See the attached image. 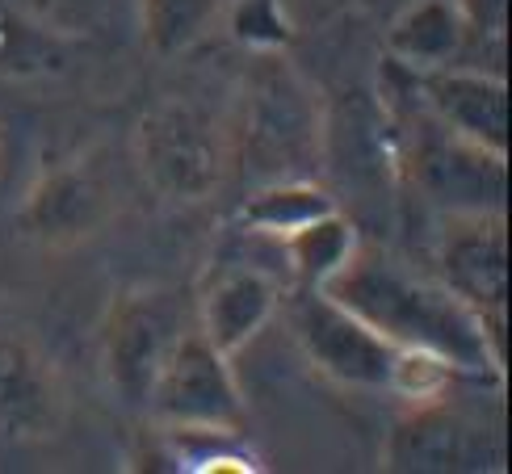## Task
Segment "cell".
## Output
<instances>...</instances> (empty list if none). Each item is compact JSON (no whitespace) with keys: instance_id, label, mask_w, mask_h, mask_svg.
I'll return each mask as SVG.
<instances>
[{"instance_id":"obj_1","label":"cell","mask_w":512,"mask_h":474,"mask_svg":"<svg viewBox=\"0 0 512 474\" xmlns=\"http://www.w3.org/2000/svg\"><path fill=\"white\" fill-rule=\"evenodd\" d=\"M324 290L399 349L445 357L454 370L479 382L504 378V353L492 344L479 315L441 277L403 265L391 252L357 244L353 261Z\"/></svg>"},{"instance_id":"obj_10","label":"cell","mask_w":512,"mask_h":474,"mask_svg":"<svg viewBox=\"0 0 512 474\" xmlns=\"http://www.w3.org/2000/svg\"><path fill=\"white\" fill-rule=\"evenodd\" d=\"M282 298L286 290L273 273L244 261H219L194 294V323L215 349L231 357L269 328V319L282 311Z\"/></svg>"},{"instance_id":"obj_17","label":"cell","mask_w":512,"mask_h":474,"mask_svg":"<svg viewBox=\"0 0 512 474\" xmlns=\"http://www.w3.org/2000/svg\"><path fill=\"white\" fill-rule=\"evenodd\" d=\"M227 34L252 55H277L298 38V21L286 0H231Z\"/></svg>"},{"instance_id":"obj_6","label":"cell","mask_w":512,"mask_h":474,"mask_svg":"<svg viewBox=\"0 0 512 474\" xmlns=\"http://www.w3.org/2000/svg\"><path fill=\"white\" fill-rule=\"evenodd\" d=\"M290 336L298 349L328 382L345 391H387L399 365V344L374 332L366 319H357L349 307H340L328 290L298 286V294L282 298Z\"/></svg>"},{"instance_id":"obj_8","label":"cell","mask_w":512,"mask_h":474,"mask_svg":"<svg viewBox=\"0 0 512 474\" xmlns=\"http://www.w3.org/2000/svg\"><path fill=\"white\" fill-rule=\"evenodd\" d=\"M437 277L450 286L504 353V303H508V235L504 210L450 214L437 244Z\"/></svg>"},{"instance_id":"obj_3","label":"cell","mask_w":512,"mask_h":474,"mask_svg":"<svg viewBox=\"0 0 512 474\" xmlns=\"http://www.w3.org/2000/svg\"><path fill=\"white\" fill-rule=\"evenodd\" d=\"M135 168L164 202H206L231 168V135L194 101H160L135 126Z\"/></svg>"},{"instance_id":"obj_11","label":"cell","mask_w":512,"mask_h":474,"mask_svg":"<svg viewBox=\"0 0 512 474\" xmlns=\"http://www.w3.org/2000/svg\"><path fill=\"white\" fill-rule=\"evenodd\" d=\"M68 399L47 353L30 340L0 336V441L55 437Z\"/></svg>"},{"instance_id":"obj_7","label":"cell","mask_w":512,"mask_h":474,"mask_svg":"<svg viewBox=\"0 0 512 474\" xmlns=\"http://www.w3.org/2000/svg\"><path fill=\"white\" fill-rule=\"evenodd\" d=\"M114 214H118V185L110 168L89 156H76L47 168L30 185V193L17 206V231L34 248L59 252L101 235L114 223Z\"/></svg>"},{"instance_id":"obj_19","label":"cell","mask_w":512,"mask_h":474,"mask_svg":"<svg viewBox=\"0 0 512 474\" xmlns=\"http://www.w3.org/2000/svg\"><path fill=\"white\" fill-rule=\"evenodd\" d=\"M105 13V0H26V17L47 34H84Z\"/></svg>"},{"instance_id":"obj_20","label":"cell","mask_w":512,"mask_h":474,"mask_svg":"<svg viewBox=\"0 0 512 474\" xmlns=\"http://www.w3.org/2000/svg\"><path fill=\"white\" fill-rule=\"evenodd\" d=\"M466 30L475 38H492L500 42L504 38V26H508V0H454Z\"/></svg>"},{"instance_id":"obj_13","label":"cell","mask_w":512,"mask_h":474,"mask_svg":"<svg viewBox=\"0 0 512 474\" xmlns=\"http://www.w3.org/2000/svg\"><path fill=\"white\" fill-rule=\"evenodd\" d=\"M466 38L471 30L454 0H416L387 26V55L408 72H433L450 68L462 55Z\"/></svg>"},{"instance_id":"obj_2","label":"cell","mask_w":512,"mask_h":474,"mask_svg":"<svg viewBox=\"0 0 512 474\" xmlns=\"http://www.w3.org/2000/svg\"><path fill=\"white\" fill-rule=\"evenodd\" d=\"M391 80H399L387 68ZM403 110L395 131V160L408 172V181L437 202L445 214H471V210H504V156H492L483 147L466 143L450 126H441L399 80Z\"/></svg>"},{"instance_id":"obj_5","label":"cell","mask_w":512,"mask_h":474,"mask_svg":"<svg viewBox=\"0 0 512 474\" xmlns=\"http://www.w3.org/2000/svg\"><path fill=\"white\" fill-rule=\"evenodd\" d=\"M194 328V298L168 286L122 290L101 323V370L126 407H139L152 391V378L168 349Z\"/></svg>"},{"instance_id":"obj_15","label":"cell","mask_w":512,"mask_h":474,"mask_svg":"<svg viewBox=\"0 0 512 474\" xmlns=\"http://www.w3.org/2000/svg\"><path fill=\"white\" fill-rule=\"evenodd\" d=\"M328 210H336L328 189H319L311 181H273L265 189H256L240 206V227L282 240V235L307 227L311 219H319Z\"/></svg>"},{"instance_id":"obj_14","label":"cell","mask_w":512,"mask_h":474,"mask_svg":"<svg viewBox=\"0 0 512 474\" xmlns=\"http://www.w3.org/2000/svg\"><path fill=\"white\" fill-rule=\"evenodd\" d=\"M357 244H361V235H357L349 214H340V206L319 214V219H311L307 227L282 235V248L290 256V269L298 277V286H319V290L353 261Z\"/></svg>"},{"instance_id":"obj_12","label":"cell","mask_w":512,"mask_h":474,"mask_svg":"<svg viewBox=\"0 0 512 474\" xmlns=\"http://www.w3.org/2000/svg\"><path fill=\"white\" fill-rule=\"evenodd\" d=\"M483 462V424L441 399L408 403V416L391 428L387 470H475Z\"/></svg>"},{"instance_id":"obj_16","label":"cell","mask_w":512,"mask_h":474,"mask_svg":"<svg viewBox=\"0 0 512 474\" xmlns=\"http://www.w3.org/2000/svg\"><path fill=\"white\" fill-rule=\"evenodd\" d=\"M223 0H139V30L160 59L194 51L219 21Z\"/></svg>"},{"instance_id":"obj_9","label":"cell","mask_w":512,"mask_h":474,"mask_svg":"<svg viewBox=\"0 0 512 474\" xmlns=\"http://www.w3.org/2000/svg\"><path fill=\"white\" fill-rule=\"evenodd\" d=\"M387 68L408 84V93L441 126H450L454 135L483 147V152L508 156V89L500 76L454 68V63L433 72H408L399 63H387Z\"/></svg>"},{"instance_id":"obj_4","label":"cell","mask_w":512,"mask_h":474,"mask_svg":"<svg viewBox=\"0 0 512 474\" xmlns=\"http://www.w3.org/2000/svg\"><path fill=\"white\" fill-rule=\"evenodd\" d=\"M143 416L156 428H181V433H244L248 428V403L231 357L198 332V323L168 349L143 399Z\"/></svg>"},{"instance_id":"obj_21","label":"cell","mask_w":512,"mask_h":474,"mask_svg":"<svg viewBox=\"0 0 512 474\" xmlns=\"http://www.w3.org/2000/svg\"><path fill=\"white\" fill-rule=\"evenodd\" d=\"M286 5H290L294 21H303L307 13H311V17H324V13H332V9L340 5V0H286Z\"/></svg>"},{"instance_id":"obj_18","label":"cell","mask_w":512,"mask_h":474,"mask_svg":"<svg viewBox=\"0 0 512 474\" xmlns=\"http://www.w3.org/2000/svg\"><path fill=\"white\" fill-rule=\"evenodd\" d=\"M59 63V42L0 0V76H34Z\"/></svg>"}]
</instances>
